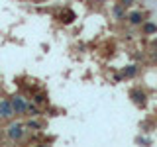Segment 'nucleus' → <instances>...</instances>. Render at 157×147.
<instances>
[{
    "label": "nucleus",
    "mask_w": 157,
    "mask_h": 147,
    "mask_svg": "<svg viewBox=\"0 0 157 147\" xmlns=\"http://www.w3.org/2000/svg\"><path fill=\"white\" fill-rule=\"evenodd\" d=\"M26 112H29V116H37V114H39L37 106H33V104H28V108H26Z\"/></svg>",
    "instance_id": "f8f14e48"
},
{
    "label": "nucleus",
    "mask_w": 157,
    "mask_h": 147,
    "mask_svg": "<svg viewBox=\"0 0 157 147\" xmlns=\"http://www.w3.org/2000/svg\"><path fill=\"white\" fill-rule=\"evenodd\" d=\"M136 73H137V67H136V65H128V67L124 69V77H126V78L136 77Z\"/></svg>",
    "instance_id": "6e6552de"
},
{
    "label": "nucleus",
    "mask_w": 157,
    "mask_h": 147,
    "mask_svg": "<svg viewBox=\"0 0 157 147\" xmlns=\"http://www.w3.org/2000/svg\"><path fill=\"white\" fill-rule=\"evenodd\" d=\"M61 20H63L65 24H71L73 20H75V12H73V10H65V12L61 14Z\"/></svg>",
    "instance_id": "0eeeda50"
},
{
    "label": "nucleus",
    "mask_w": 157,
    "mask_h": 147,
    "mask_svg": "<svg viewBox=\"0 0 157 147\" xmlns=\"http://www.w3.org/2000/svg\"><path fill=\"white\" fill-rule=\"evenodd\" d=\"M8 137L14 139V141L22 139V137H24V126L22 124H10L8 126Z\"/></svg>",
    "instance_id": "7ed1b4c3"
},
{
    "label": "nucleus",
    "mask_w": 157,
    "mask_h": 147,
    "mask_svg": "<svg viewBox=\"0 0 157 147\" xmlns=\"http://www.w3.org/2000/svg\"><path fill=\"white\" fill-rule=\"evenodd\" d=\"M14 116V110H12V104H10V100H2L0 102V118H12Z\"/></svg>",
    "instance_id": "20e7f679"
},
{
    "label": "nucleus",
    "mask_w": 157,
    "mask_h": 147,
    "mask_svg": "<svg viewBox=\"0 0 157 147\" xmlns=\"http://www.w3.org/2000/svg\"><path fill=\"white\" fill-rule=\"evenodd\" d=\"M114 16L118 20H126V8L120 6V4H116V6H114Z\"/></svg>",
    "instance_id": "423d86ee"
},
{
    "label": "nucleus",
    "mask_w": 157,
    "mask_h": 147,
    "mask_svg": "<svg viewBox=\"0 0 157 147\" xmlns=\"http://www.w3.org/2000/svg\"><path fill=\"white\" fill-rule=\"evenodd\" d=\"M144 33H157V26L155 24H144Z\"/></svg>",
    "instance_id": "1a4fd4ad"
},
{
    "label": "nucleus",
    "mask_w": 157,
    "mask_h": 147,
    "mask_svg": "<svg viewBox=\"0 0 157 147\" xmlns=\"http://www.w3.org/2000/svg\"><path fill=\"white\" fill-rule=\"evenodd\" d=\"M118 4H120V6H124V8H130L132 4H134V0H120Z\"/></svg>",
    "instance_id": "ddd939ff"
},
{
    "label": "nucleus",
    "mask_w": 157,
    "mask_h": 147,
    "mask_svg": "<svg viewBox=\"0 0 157 147\" xmlns=\"http://www.w3.org/2000/svg\"><path fill=\"white\" fill-rule=\"evenodd\" d=\"M130 98L136 102L137 106H145V102H147V94L141 90V88H132V90H130Z\"/></svg>",
    "instance_id": "f03ea898"
},
{
    "label": "nucleus",
    "mask_w": 157,
    "mask_h": 147,
    "mask_svg": "<svg viewBox=\"0 0 157 147\" xmlns=\"http://www.w3.org/2000/svg\"><path fill=\"white\" fill-rule=\"evenodd\" d=\"M33 100H36V104H45V102H47V96L43 94V92H39V94H36Z\"/></svg>",
    "instance_id": "9d476101"
},
{
    "label": "nucleus",
    "mask_w": 157,
    "mask_h": 147,
    "mask_svg": "<svg viewBox=\"0 0 157 147\" xmlns=\"http://www.w3.org/2000/svg\"><path fill=\"white\" fill-rule=\"evenodd\" d=\"M26 127H28V130H39V127H41V124H39V122H36V120H29L28 122V124H26Z\"/></svg>",
    "instance_id": "9b49d317"
},
{
    "label": "nucleus",
    "mask_w": 157,
    "mask_h": 147,
    "mask_svg": "<svg viewBox=\"0 0 157 147\" xmlns=\"http://www.w3.org/2000/svg\"><path fill=\"white\" fill-rule=\"evenodd\" d=\"M126 18H128V22L134 24V26H140V24H144V14H141V12H130Z\"/></svg>",
    "instance_id": "39448f33"
},
{
    "label": "nucleus",
    "mask_w": 157,
    "mask_h": 147,
    "mask_svg": "<svg viewBox=\"0 0 157 147\" xmlns=\"http://www.w3.org/2000/svg\"><path fill=\"white\" fill-rule=\"evenodd\" d=\"M10 104H12L14 114H20V116H24V114H26V108H28V104L24 102V98H22V96H14L12 100H10Z\"/></svg>",
    "instance_id": "f257e3e1"
}]
</instances>
